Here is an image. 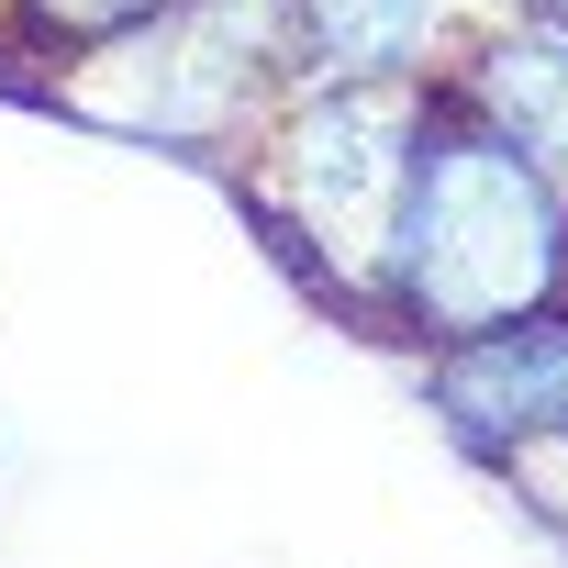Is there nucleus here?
<instances>
[{
	"label": "nucleus",
	"mask_w": 568,
	"mask_h": 568,
	"mask_svg": "<svg viewBox=\"0 0 568 568\" xmlns=\"http://www.w3.org/2000/svg\"><path fill=\"white\" fill-rule=\"evenodd\" d=\"M424 413H435L479 468H501V457H524V446H568V302L435 346V357H424Z\"/></svg>",
	"instance_id": "nucleus-4"
},
{
	"label": "nucleus",
	"mask_w": 568,
	"mask_h": 568,
	"mask_svg": "<svg viewBox=\"0 0 568 568\" xmlns=\"http://www.w3.org/2000/svg\"><path fill=\"white\" fill-rule=\"evenodd\" d=\"M546 302H568V190L446 101L424 156H413L390 256H379L368 335L435 357V346L490 335V324L546 313Z\"/></svg>",
	"instance_id": "nucleus-1"
},
{
	"label": "nucleus",
	"mask_w": 568,
	"mask_h": 568,
	"mask_svg": "<svg viewBox=\"0 0 568 568\" xmlns=\"http://www.w3.org/2000/svg\"><path fill=\"white\" fill-rule=\"evenodd\" d=\"M490 479H501V490H513V501H524V513L568 546V446H524V457H501Z\"/></svg>",
	"instance_id": "nucleus-8"
},
{
	"label": "nucleus",
	"mask_w": 568,
	"mask_h": 568,
	"mask_svg": "<svg viewBox=\"0 0 568 568\" xmlns=\"http://www.w3.org/2000/svg\"><path fill=\"white\" fill-rule=\"evenodd\" d=\"M23 101L112 145L234 168L256 123L291 101V0H168V12L57 57Z\"/></svg>",
	"instance_id": "nucleus-3"
},
{
	"label": "nucleus",
	"mask_w": 568,
	"mask_h": 568,
	"mask_svg": "<svg viewBox=\"0 0 568 568\" xmlns=\"http://www.w3.org/2000/svg\"><path fill=\"white\" fill-rule=\"evenodd\" d=\"M501 12H546V23H568V0H501Z\"/></svg>",
	"instance_id": "nucleus-9"
},
{
	"label": "nucleus",
	"mask_w": 568,
	"mask_h": 568,
	"mask_svg": "<svg viewBox=\"0 0 568 568\" xmlns=\"http://www.w3.org/2000/svg\"><path fill=\"white\" fill-rule=\"evenodd\" d=\"M145 12H168V0H0V90L23 101L57 57H79V45L145 23Z\"/></svg>",
	"instance_id": "nucleus-7"
},
{
	"label": "nucleus",
	"mask_w": 568,
	"mask_h": 568,
	"mask_svg": "<svg viewBox=\"0 0 568 568\" xmlns=\"http://www.w3.org/2000/svg\"><path fill=\"white\" fill-rule=\"evenodd\" d=\"M435 90L479 123V134H501L513 156H535L557 190H568V23H546V12H490L457 34V57L435 68Z\"/></svg>",
	"instance_id": "nucleus-5"
},
{
	"label": "nucleus",
	"mask_w": 568,
	"mask_h": 568,
	"mask_svg": "<svg viewBox=\"0 0 568 568\" xmlns=\"http://www.w3.org/2000/svg\"><path fill=\"white\" fill-rule=\"evenodd\" d=\"M490 0H291V90L435 79Z\"/></svg>",
	"instance_id": "nucleus-6"
},
{
	"label": "nucleus",
	"mask_w": 568,
	"mask_h": 568,
	"mask_svg": "<svg viewBox=\"0 0 568 568\" xmlns=\"http://www.w3.org/2000/svg\"><path fill=\"white\" fill-rule=\"evenodd\" d=\"M446 90L435 79H335V90H291L256 145L223 168L234 201L256 212V234L278 245V267L346 324H368L379 302V256L413 190V156L435 134Z\"/></svg>",
	"instance_id": "nucleus-2"
}]
</instances>
